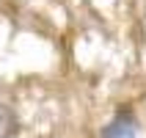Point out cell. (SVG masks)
Returning <instances> with one entry per match:
<instances>
[{"mask_svg":"<svg viewBox=\"0 0 146 138\" xmlns=\"http://www.w3.org/2000/svg\"><path fill=\"white\" fill-rule=\"evenodd\" d=\"M138 133H141L138 116L132 113L130 108H119L113 113V119L102 127L99 138H138Z\"/></svg>","mask_w":146,"mask_h":138,"instance_id":"1","label":"cell"},{"mask_svg":"<svg viewBox=\"0 0 146 138\" xmlns=\"http://www.w3.org/2000/svg\"><path fill=\"white\" fill-rule=\"evenodd\" d=\"M19 133V116L8 102H0V138H14Z\"/></svg>","mask_w":146,"mask_h":138,"instance_id":"2","label":"cell"}]
</instances>
